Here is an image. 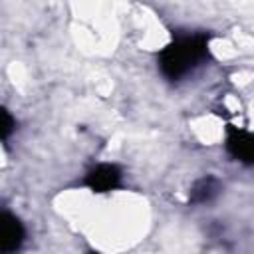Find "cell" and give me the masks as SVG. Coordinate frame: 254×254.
<instances>
[{"mask_svg":"<svg viewBox=\"0 0 254 254\" xmlns=\"http://www.w3.org/2000/svg\"><path fill=\"white\" fill-rule=\"evenodd\" d=\"M206 44H208V38L204 34L177 38L161 54V60H159L161 71L169 79H179L187 75L206 58Z\"/></svg>","mask_w":254,"mask_h":254,"instance_id":"1","label":"cell"},{"mask_svg":"<svg viewBox=\"0 0 254 254\" xmlns=\"http://www.w3.org/2000/svg\"><path fill=\"white\" fill-rule=\"evenodd\" d=\"M24 242V228L16 216L4 212L0 218V250L2 254H14Z\"/></svg>","mask_w":254,"mask_h":254,"instance_id":"2","label":"cell"},{"mask_svg":"<svg viewBox=\"0 0 254 254\" xmlns=\"http://www.w3.org/2000/svg\"><path fill=\"white\" fill-rule=\"evenodd\" d=\"M226 147L236 161L254 165V133L230 129V133L226 137Z\"/></svg>","mask_w":254,"mask_h":254,"instance_id":"3","label":"cell"},{"mask_svg":"<svg viewBox=\"0 0 254 254\" xmlns=\"http://www.w3.org/2000/svg\"><path fill=\"white\" fill-rule=\"evenodd\" d=\"M121 173L115 165H97L95 169H91L85 177V185L93 190V192H105L111 190L119 185Z\"/></svg>","mask_w":254,"mask_h":254,"instance_id":"4","label":"cell"},{"mask_svg":"<svg viewBox=\"0 0 254 254\" xmlns=\"http://www.w3.org/2000/svg\"><path fill=\"white\" fill-rule=\"evenodd\" d=\"M218 190H220L218 179H214V177L208 175V177L198 179V181L190 187V190H189V200H190V202H196V204L208 202V200H212V198L218 194Z\"/></svg>","mask_w":254,"mask_h":254,"instance_id":"5","label":"cell"},{"mask_svg":"<svg viewBox=\"0 0 254 254\" xmlns=\"http://www.w3.org/2000/svg\"><path fill=\"white\" fill-rule=\"evenodd\" d=\"M12 129H14V121H12V117L8 115V111L2 109V139H6Z\"/></svg>","mask_w":254,"mask_h":254,"instance_id":"6","label":"cell"},{"mask_svg":"<svg viewBox=\"0 0 254 254\" xmlns=\"http://www.w3.org/2000/svg\"><path fill=\"white\" fill-rule=\"evenodd\" d=\"M89 254H97V252H89Z\"/></svg>","mask_w":254,"mask_h":254,"instance_id":"7","label":"cell"}]
</instances>
